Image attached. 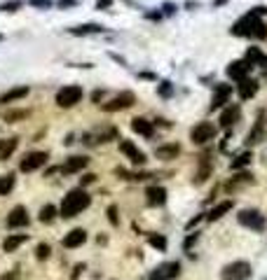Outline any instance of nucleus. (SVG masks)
Masks as SVG:
<instances>
[{"label": "nucleus", "instance_id": "nucleus-2", "mask_svg": "<svg viewBox=\"0 0 267 280\" xmlns=\"http://www.w3.org/2000/svg\"><path fill=\"white\" fill-rule=\"evenodd\" d=\"M82 96H84V91H82V87H78V84H68V87H63V89H59L56 91V105L59 108H75V105L82 100Z\"/></svg>", "mask_w": 267, "mask_h": 280}, {"label": "nucleus", "instance_id": "nucleus-49", "mask_svg": "<svg viewBox=\"0 0 267 280\" xmlns=\"http://www.w3.org/2000/svg\"><path fill=\"white\" fill-rule=\"evenodd\" d=\"M265 280H267V278H265Z\"/></svg>", "mask_w": 267, "mask_h": 280}, {"label": "nucleus", "instance_id": "nucleus-9", "mask_svg": "<svg viewBox=\"0 0 267 280\" xmlns=\"http://www.w3.org/2000/svg\"><path fill=\"white\" fill-rule=\"evenodd\" d=\"M239 117H241V108L237 103H232V105H228V108L220 112V119H218V124H220L222 129H230V126H234V124L239 121Z\"/></svg>", "mask_w": 267, "mask_h": 280}, {"label": "nucleus", "instance_id": "nucleus-33", "mask_svg": "<svg viewBox=\"0 0 267 280\" xmlns=\"http://www.w3.org/2000/svg\"><path fill=\"white\" fill-rule=\"evenodd\" d=\"M157 93H160V96H164V98H169V96H171V93H173L171 82H162L160 87H157Z\"/></svg>", "mask_w": 267, "mask_h": 280}, {"label": "nucleus", "instance_id": "nucleus-48", "mask_svg": "<svg viewBox=\"0 0 267 280\" xmlns=\"http://www.w3.org/2000/svg\"><path fill=\"white\" fill-rule=\"evenodd\" d=\"M0 40H3V35H0Z\"/></svg>", "mask_w": 267, "mask_h": 280}, {"label": "nucleus", "instance_id": "nucleus-12", "mask_svg": "<svg viewBox=\"0 0 267 280\" xmlns=\"http://www.w3.org/2000/svg\"><path fill=\"white\" fill-rule=\"evenodd\" d=\"M152 275H157V278L162 280H173L181 275V262H169V264H162V266H157V271Z\"/></svg>", "mask_w": 267, "mask_h": 280}, {"label": "nucleus", "instance_id": "nucleus-7", "mask_svg": "<svg viewBox=\"0 0 267 280\" xmlns=\"http://www.w3.org/2000/svg\"><path fill=\"white\" fill-rule=\"evenodd\" d=\"M134 103H136V96H134L131 91H124V93H117L113 100L103 103V110H106V112H120V110H127V108H131Z\"/></svg>", "mask_w": 267, "mask_h": 280}, {"label": "nucleus", "instance_id": "nucleus-46", "mask_svg": "<svg viewBox=\"0 0 267 280\" xmlns=\"http://www.w3.org/2000/svg\"><path fill=\"white\" fill-rule=\"evenodd\" d=\"M213 3H216V7H218V5H225L228 0H213Z\"/></svg>", "mask_w": 267, "mask_h": 280}, {"label": "nucleus", "instance_id": "nucleus-13", "mask_svg": "<svg viewBox=\"0 0 267 280\" xmlns=\"http://www.w3.org/2000/svg\"><path fill=\"white\" fill-rule=\"evenodd\" d=\"M131 129H134V133H139V136H143V138H152V136H155V124L148 121V119H143V117H134V119H131Z\"/></svg>", "mask_w": 267, "mask_h": 280}, {"label": "nucleus", "instance_id": "nucleus-40", "mask_svg": "<svg viewBox=\"0 0 267 280\" xmlns=\"http://www.w3.org/2000/svg\"><path fill=\"white\" fill-rule=\"evenodd\" d=\"M94 180H96V175H94V173H87V175L82 177V185H92V182H94Z\"/></svg>", "mask_w": 267, "mask_h": 280}, {"label": "nucleus", "instance_id": "nucleus-18", "mask_svg": "<svg viewBox=\"0 0 267 280\" xmlns=\"http://www.w3.org/2000/svg\"><path fill=\"white\" fill-rule=\"evenodd\" d=\"M84 241H87V231L84 229H73L63 236L61 243H63V247H80Z\"/></svg>", "mask_w": 267, "mask_h": 280}, {"label": "nucleus", "instance_id": "nucleus-23", "mask_svg": "<svg viewBox=\"0 0 267 280\" xmlns=\"http://www.w3.org/2000/svg\"><path fill=\"white\" fill-rule=\"evenodd\" d=\"M244 61H249L251 66H262V68H267V56L260 52V47H249V52H246V59Z\"/></svg>", "mask_w": 267, "mask_h": 280}, {"label": "nucleus", "instance_id": "nucleus-37", "mask_svg": "<svg viewBox=\"0 0 267 280\" xmlns=\"http://www.w3.org/2000/svg\"><path fill=\"white\" fill-rule=\"evenodd\" d=\"M108 222H110L113 226L120 224V217H117V206H110V208H108Z\"/></svg>", "mask_w": 267, "mask_h": 280}, {"label": "nucleus", "instance_id": "nucleus-35", "mask_svg": "<svg viewBox=\"0 0 267 280\" xmlns=\"http://www.w3.org/2000/svg\"><path fill=\"white\" fill-rule=\"evenodd\" d=\"M249 161H251V154L246 152V154H241V157H237V159L232 161V168L237 170V168H241V166H246V164H249Z\"/></svg>", "mask_w": 267, "mask_h": 280}, {"label": "nucleus", "instance_id": "nucleus-42", "mask_svg": "<svg viewBox=\"0 0 267 280\" xmlns=\"http://www.w3.org/2000/svg\"><path fill=\"white\" fill-rule=\"evenodd\" d=\"M145 17H148V19H152V21H157V19H162V10H160V12H148Z\"/></svg>", "mask_w": 267, "mask_h": 280}, {"label": "nucleus", "instance_id": "nucleus-30", "mask_svg": "<svg viewBox=\"0 0 267 280\" xmlns=\"http://www.w3.org/2000/svg\"><path fill=\"white\" fill-rule=\"evenodd\" d=\"M50 252H52V247H50V243H40L38 247H35V257L40 259V262H44V259L50 257Z\"/></svg>", "mask_w": 267, "mask_h": 280}, {"label": "nucleus", "instance_id": "nucleus-14", "mask_svg": "<svg viewBox=\"0 0 267 280\" xmlns=\"http://www.w3.org/2000/svg\"><path fill=\"white\" fill-rule=\"evenodd\" d=\"M145 196H148V203L150 206H164L167 203V189L160 185H152L145 189Z\"/></svg>", "mask_w": 267, "mask_h": 280}, {"label": "nucleus", "instance_id": "nucleus-4", "mask_svg": "<svg viewBox=\"0 0 267 280\" xmlns=\"http://www.w3.org/2000/svg\"><path fill=\"white\" fill-rule=\"evenodd\" d=\"M237 220H239V224L246 226V229H253V231H265L267 229L265 215H260L258 210H253V208L241 210V213L237 215Z\"/></svg>", "mask_w": 267, "mask_h": 280}, {"label": "nucleus", "instance_id": "nucleus-32", "mask_svg": "<svg viewBox=\"0 0 267 280\" xmlns=\"http://www.w3.org/2000/svg\"><path fill=\"white\" fill-rule=\"evenodd\" d=\"M28 117V110H12V112H7L5 115V121H17V119H26Z\"/></svg>", "mask_w": 267, "mask_h": 280}, {"label": "nucleus", "instance_id": "nucleus-43", "mask_svg": "<svg viewBox=\"0 0 267 280\" xmlns=\"http://www.w3.org/2000/svg\"><path fill=\"white\" fill-rule=\"evenodd\" d=\"M197 238H199V234H192V236H190L188 241H185V247H188V250H190V247H192V243H195Z\"/></svg>", "mask_w": 267, "mask_h": 280}, {"label": "nucleus", "instance_id": "nucleus-15", "mask_svg": "<svg viewBox=\"0 0 267 280\" xmlns=\"http://www.w3.org/2000/svg\"><path fill=\"white\" fill-rule=\"evenodd\" d=\"M237 93H239L241 100L253 98V96L258 93V82L256 80H251V77H246V80H241V82L237 84Z\"/></svg>", "mask_w": 267, "mask_h": 280}, {"label": "nucleus", "instance_id": "nucleus-3", "mask_svg": "<svg viewBox=\"0 0 267 280\" xmlns=\"http://www.w3.org/2000/svg\"><path fill=\"white\" fill-rule=\"evenodd\" d=\"M251 273H253V271H251V264L239 259V262L228 264V266L220 271V278L222 280H249Z\"/></svg>", "mask_w": 267, "mask_h": 280}, {"label": "nucleus", "instance_id": "nucleus-11", "mask_svg": "<svg viewBox=\"0 0 267 280\" xmlns=\"http://www.w3.org/2000/svg\"><path fill=\"white\" fill-rule=\"evenodd\" d=\"M28 222H31V217H28L26 208L24 206H17V208H12L10 215H7V226L10 229H19V226H26Z\"/></svg>", "mask_w": 267, "mask_h": 280}, {"label": "nucleus", "instance_id": "nucleus-36", "mask_svg": "<svg viewBox=\"0 0 267 280\" xmlns=\"http://www.w3.org/2000/svg\"><path fill=\"white\" fill-rule=\"evenodd\" d=\"M28 3H31V7H38V10H50L54 5L52 0H28Z\"/></svg>", "mask_w": 267, "mask_h": 280}, {"label": "nucleus", "instance_id": "nucleus-10", "mask_svg": "<svg viewBox=\"0 0 267 280\" xmlns=\"http://www.w3.org/2000/svg\"><path fill=\"white\" fill-rule=\"evenodd\" d=\"M251 63L249 61H232L228 66V75H230V80H237V84L241 82V80H246L249 77V72H251Z\"/></svg>", "mask_w": 267, "mask_h": 280}, {"label": "nucleus", "instance_id": "nucleus-34", "mask_svg": "<svg viewBox=\"0 0 267 280\" xmlns=\"http://www.w3.org/2000/svg\"><path fill=\"white\" fill-rule=\"evenodd\" d=\"M19 7H21V0H10V3H3L0 10H3V12H17Z\"/></svg>", "mask_w": 267, "mask_h": 280}, {"label": "nucleus", "instance_id": "nucleus-22", "mask_svg": "<svg viewBox=\"0 0 267 280\" xmlns=\"http://www.w3.org/2000/svg\"><path fill=\"white\" fill-rule=\"evenodd\" d=\"M71 35H92V33H103V26L101 23H82V26H73L68 28Z\"/></svg>", "mask_w": 267, "mask_h": 280}, {"label": "nucleus", "instance_id": "nucleus-24", "mask_svg": "<svg viewBox=\"0 0 267 280\" xmlns=\"http://www.w3.org/2000/svg\"><path fill=\"white\" fill-rule=\"evenodd\" d=\"M21 243H26V236H24V234H12V236H7L5 241H3V250H5V252H14Z\"/></svg>", "mask_w": 267, "mask_h": 280}, {"label": "nucleus", "instance_id": "nucleus-20", "mask_svg": "<svg viewBox=\"0 0 267 280\" xmlns=\"http://www.w3.org/2000/svg\"><path fill=\"white\" fill-rule=\"evenodd\" d=\"M28 91H31L28 87L10 89L7 93H3V96H0V103H3V105H10V103H14V100H21V98H26V96H28Z\"/></svg>", "mask_w": 267, "mask_h": 280}, {"label": "nucleus", "instance_id": "nucleus-28", "mask_svg": "<svg viewBox=\"0 0 267 280\" xmlns=\"http://www.w3.org/2000/svg\"><path fill=\"white\" fill-rule=\"evenodd\" d=\"M54 217H56V208L54 206H42V210H40V222L42 224H50V222H54Z\"/></svg>", "mask_w": 267, "mask_h": 280}, {"label": "nucleus", "instance_id": "nucleus-1", "mask_svg": "<svg viewBox=\"0 0 267 280\" xmlns=\"http://www.w3.org/2000/svg\"><path fill=\"white\" fill-rule=\"evenodd\" d=\"M92 203V196H89L84 189H71V192L63 196L61 201V208H59V215L61 217H75V215H80L87 206Z\"/></svg>", "mask_w": 267, "mask_h": 280}, {"label": "nucleus", "instance_id": "nucleus-26", "mask_svg": "<svg viewBox=\"0 0 267 280\" xmlns=\"http://www.w3.org/2000/svg\"><path fill=\"white\" fill-rule=\"evenodd\" d=\"M251 38H256V40H265L267 38V26L260 21V17H256V21H253V26H251Z\"/></svg>", "mask_w": 267, "mask_h": 280}, {"label": "nucleus", "instance_id": "nucleus-21", "mask_svg": "<svg viewBox=\"0 0 267 280\" xmlns=\"http://www.w3.org/2000/svg\"><path fill=\"white\" fill-rule=\"evenodd\" d=\"M87 164H89V159L87 157H82V154H78V157H71V159L63 164V173H78V170H82V168H87Z\"/></svg>", "mask_w": 267, "mask_h": 280}, {"label": "nucleus", "instance_id": "nucleus-27", "mask_svg": "<svg viewBox=\"0 0 267 280\" xmlns=\"http://www.w3.org/2000/svg\"><path fill=\"white\" fill-rule=\"evenodd\" d=\"M14 175L12 173H7V175H3L0 177V196H5V194H10L12 189H14Z\"/></svg>", "mask_w": 267, "mask_h": 280}, {"label": "nucleus", "instance_id": "nucleus-19", "mask_svg": "<svg viewBox=\"0 0 267 280\" xmlns=\"http://www.w3.org/2000/svg\"><path fill=\"white\" fill-rule=\"evenodd\" d=\"M19 147V138H3L0 140V161H7Z\"/></svg>", "mask_w": 267, "mask_h": 280}, {"label": "nucleus", "instance_id": "nucleus-47", "mask_svg": "<svg viewBox=\"0 0 267 280\" xmlns=\"http://www.w3.org/2000/svg\"><path fill=\"white\" fill-rule=\"evenodd\" d=\"M152 280H162V278H157V275H152Z\"/></svg>", "mask_w": 267, "mask_h": 280}, {"label": "nucleus", "instance_id": "nucleus-38", "mask_svg": "<svg viewBox=\"0 0 267 280\" xmlns=\"http://www.w3.org/2000/svg\"><path fill=\"white\" fill-rule=\"evenodd\" d=\"M56 5L59 7H73V5H78V0H59Z\"/></svg>", "mask_w": 267, "mask_h": 280}, {"label": "nucleus", "instance_id": "nucleus-44", "mask_svg": "<svg viewBox=\"0 0 267 280\" xmlns=\"http://www.w3.org/2000/svg\"><path fill=\"white\" fill-rule=\"evenodd\" d=\"M0 280H17V273H7V275H3Z\"/></svg>", "mask_w": 267, "mask_h": 280}, {"label": "nucleus", "instance_id": "nucleus-45", "mask_svg": "<svg viewBox=\"0 0 267 280\" xmlns=\"http://www.w3.org/2000/svg\"><path fill=\"white\" fill-rule=\"evenodd\" d=\"M164 12H167V14H173L176 10H173V5H164Z\"/></svg>", "mask_w": 267, "mask_h": 280}, {"label": "nucleus", "instance_id": "nucleus-8", "mask_svg": "<svg viewBox=\"0 0 267 280\" xmlns=\"http://www.w3.org/2000/svg\"><path fill=\"white\" fill-rule=\"evenodd\" d=\"M120 152H122L134 166H143L145 161H148V157H145V154L131 143V140H120Z\"/></svg>", "mask_w": 267, "mask_h": 280}, {"label": "nucleus", "instance_id": "nucleus-5", "mask_svg": "<svg viewBox=\"0 0 267 280\" xmlns=\"http://www.w3.org/2000/svg\"><path fill=\"white\" fill-rule=\"evenodd\" d=\"M218 133V126L216 124H211V121H199L192 131H190V140L195 145H206L209 140H213Z\"/></svg>", "mask_w": 267, "mask_h": 280}, {"label": "nucleus", "instance_id": "nucleus-41", "mask_svg": "<svg viewBox=\"0 0 267 280\" xmlns=\"http://www.w3.org/2000/svg\"><path fill=\"white\" fill-rule=\"evenodd\" d=\"M84 271V264H78V266H75V271H73V280H78V275L82 273Z\"/></svg>", "mask_w": 267, "mask_h": 280}, {"label": "nucleus", "instance_id": "nucleus-17", "mask_svg": "<svg viewBox=\"0 0 267 280\" xmlns=\"http://www.w3.org/2000/svg\"><path fill=\"white\" fill-rule=\"evenodd\" d=\"M178 154H181V145L178 143H167L155 149V157L162 161H171V159H176Z\"/></svg>", "mask_w": 267, "mask_h": 280}, {"label": "nucleus", "instance_id": "nucleus-29", "mask_svg": "<svg viewBox=\"0 0 267 280\" xmlns=\"http://www.w3.org/2000/svg\"><path fill=\"white\" fill-rule=\"evenodd\" d=\"M148 243H150L155 250H160V252H164V250H167V238L160 236V234H150V236H148Z\"/></svg>", "mask_w": 267, "mask_h": 280}, {"label": "nucleus", "instance_id": "nucleus-6", "mask_svg": "<svg viewBox=\"0 0 267 280\" xmlns=\"http://www.w3.org/2000/svg\"><path fill=\"white\" fill-rule=\"evenodd\" d=\"M47 159H50V154L47 152H28V154H24L19 168H21L24 173H33V170H38L40 166L47 164Z\"/></svg>", "mask_w": 267, "mask_h": 280}, {"label": "nucleus", "instance_id": "nucleus-39", "mask_svg": "<svg viewBox=\"0 0 267 280\" xmlns=\"http://www.w3.org/2000/svg\"><path fill=\"white\" fill-rule=\"evenodd\" d=\"M113 5V0H99L96 3V10H106V7H110Z\"/></svg>", "mask_w": 267, "mask_h": 280}, {"label": "nucleus", "instance_id": "nucleus-16", "mask_svg": "<svg viewBox=\"0 0 267 280\" xmlns=\"http://www.w3.org/2000/svg\"><path fill=\"white\" fill-rule=\"evenodd\" d=\"M230 96H232V87H230V84H218V87H216V96H213V103H211V110L222 108V105L230 100Z\"/></svg>", "mask_w": 267, "mask_h": 280}, {"label": "nucleus", "instance_id": "nucleus-31", "mask_svg": "<svg viewBox=\"0 0 267 280\" xmlns=\"http://www.w3.org/2000/svg\"><path fill=\"white\" fill-rule=\"evenodd\" d=\"M260 138H262V121H260V124H258L256 129H253V131L249 133V140H246V143H249V145L260 143Z\"/></svg>", "mask_w": 267, "mask_h": 280}, {"label": "nucleus", "instance_id": "nucleus-25", "mask_svg": "<svg viewBox=\"0 0 267 280\" xmlns=\"http://www.w3.org/2000/svg\"><path fill=\"white\" fill-rule=\"evenodd\" d=\"M230 210H232V201H222V203H218L216 208L211 210V213L206 215V220H209V222H216V220H220L225 213H230Z\"/></svg>", "mask_w": 267, "mask_h": 280}]
</instances>
